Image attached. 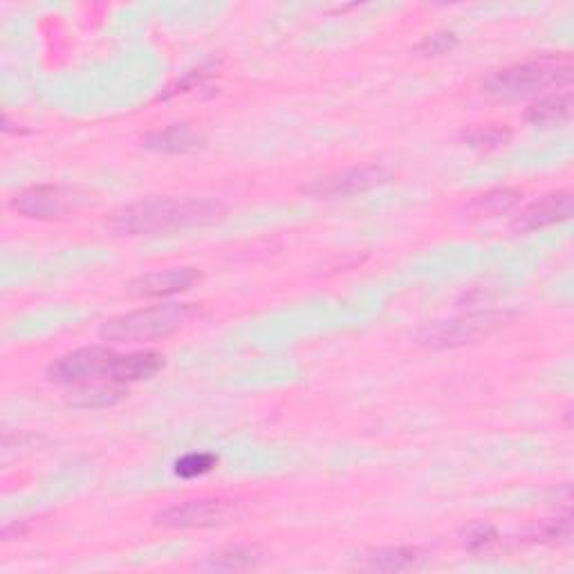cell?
Segmentation results:
<instances>
[{
  "instance_id": "obj_14",
  "label": "cell",
  "mask_w": 574,
  "mask_h": 574,
  "mask_svg": "<svg viewBox=\"0 0 574 574\" xmlns=\"http://www.w3.org/2000/svg\"><path fill=\"white\" fill-rule=\"evenodd\" d=\"M521 198V191L516 189H494L471 200L465 207V214L469 218H494L512 211L521 202Z\"/></svg>"
},
{
  "instance_id": "obj_7",
  "label": "cell",
  "mask_w": 574,
  "mask_h": 574,
  "mask_svg": "<svg viewBox=\"0 0 574 574\" xmlns=\"http://www.w3.org/2000/svg\"><path fill=\"white\" fill-rule=\"evenodd\" d=\"M388 180H391V171L384 166H355V169H344L314 180L308 187H303V193L317 198H346L353 193L382 187Z\"/></svg>"
},
{
  "instance_id": "obj_6",
  "label": "cell",
  "mask_w": 574,
  "mask_h": 574,
  "mask_svg": "<svg viewBox=\"0 0 574 574\" xmlns=\"http://www.w3.org/2000/svg\"><path fill=\"white\" fill-rule=\"evenodd\" d=\"M245 514L243 505L231 498H202L173 505L155 516V523L171 530H189V527H216L236 521Z\"/></svg>"
},
{
  "instance_id": "obj_18",
  "label": "cell",
  "mask_w": 574,
  "mask_h": 574,
  "mask_svg": "<svg viewBox=\"0 0 574 574\" xmlns=\"http://www.w3.org/2000/svg\"><path fill=\"white\" fill-rule=\"evenodd\" d=\"M218 465V456L214 453H187V456L175 462V474L180 478H200L214 471Z\"/></svg>"
},
{
  "instance_id": "obj_4",
  "label": "cell",
  "mask_w": 574,
  "mask_h": 574,
  "mask_svg": "<svg viewBox=\"0 0 574 574\" xmlns=\"http://www.w3.org/2000/svg\"><path fill=\"white\" fill-rule=\"evenodd\" d=\"M505 319L507 317L503 312L462 314V317L456 319L424 326L418 332V344L431 350H447L476 344V341L492 337L498 328H503Z\"/></svg>"
},
{
  "instance_id": "obj_20",
  "label": "cell",
  "mask_w": 574,
  "mask_h": 574,
  "mask_svg": "<svg viewBox=\"0 0 574 574\" xmlns=\"http://www.w3.org/2000/svg\"><path fill=\"white\" fill-rule=\"evenodd\" d=\"M509 137V133L501 126H487V128H476V131L465 133V142L474 148H494L498 144H503Z\"/></svg>"
},
{
  "instance_id": "obj_13",
  "label": "cell",
  "mask_w": 574,
  "mask_h": 574,
  "mask_svg": "<svg viewBox=\"0 0 574 574\" xmlns=\"http://www.w3.org/2000/svg\"><path fill=\"white\" fill-rule=\"evenodd\" d=\"M420 561V552L413 548H379L361 554L357 566L364 570H377V572H397L409 570Z\"/></svg>"
},
{
  "instance_id": "obj_12",
  "label": "cell",
  "mask_w": 574,
  "mask_h": 574,
  "mask_svg": "<svg viewBox=\"0 0 574 574\" xmlns=\"http://www.w3.org/2000/svg\"><path fill=\"white\" fill-rule=\"evenodd\" d=\"M570 117H572V92L570 90L554 92V95L539 99L536 104H532L525 110V119L534 126L561 124V122H568Z\"/></svg>"
},
{
  "instance_id": "obj_16",
  "label": "cell",
  "mask_w": 574,
  "mask_h": 574,
  "mask_svg": "<svg viewBox=\"0 0 574 574\" xmlns=\"http://www.w3.org/2000/svg\"><path fill=\"white\" fill-rule=\"evenodd\" d=\"M258 561H261V552H258L256 548H249V545H231V548L220 550L214 554V557H209L205 568L236 572V570L254 568Z\"/></svg>"
},
{
  "instance_id": "obj_8",
  "label": "cell",
  "mask_w": 574,
  "mask_h": 574,
  "mask_svg": "<svg viewBox=\"0 0 574 574\" xmlns=\"http://www.w3.org/2000/svg\"><path fill=\"white\" fill-rule=\"evenodd\" d=\"M70 189L54 187V184H41V187L25 189L9 202L16 214L32 220H59L68 214L74 202Z\"/></svg>"
},
{
  "instance_id": "obj_15",
  "label": "cell",
  "mask_w": 574,
  "mask_h": 574,
  "mask_svg": "<svg viewBox=\"0 0 574 574\" xmlns=\"http://www.w3.org/2000/svg\"><path fill=\"white\" fill-rule=\"evenodd\" d=\"M200 142V137L193 133V128L189 124H173L164 131H155L144 140L146 148H153V151L162 153H187L191 148H196Z\"/></svg>"
},
{
  "instance_id": "obj_21",
  "label": "cell",
  "mask_w": 574,
  "mask_h": 574,
  "mask_svg": "<svg viewBox=\"0 0 574 574\" xmlns=\"http://www.w3.org/2000/svg\"><path fill=\"white\" fill-rule=\"evenodd\" d=\"M498 539V532L494 530L492 525H483V523H478V525H471L469 530L465 532V539H462V543H465V548L467 550H483V548H489V545L496 543Z\"/></svg>"
},
{
  "instance_id": "obj_9",
  "label": "cell",
  "mask_w": 574,
  "mask_h": 574,
  "mask_svg": "<svg viewBox=\"0 0 574 574\" xmlns=\"http://www.w3.org/2000/svg\"><path fill=\"white\" fill-rule=\"evenodd\" d=\"M202 279V274L193 267H178V270H164V272H151L144 276H137L128 283V292L140 299H160V296H171L189 290Z\"/></svg>"
},
{
  "instance_id": "obj_3",
  "label": "cell",
  "mask_w": 574,
  "mask_h": 574,
  "mask_svg": "<svg viewBox=\"0 0 574 574\" xmlns=\"http://www.w3.org/2000/svg\"><path fill=\"white\" fill-rule=\"evenodd\" d=\"M570 83H572L570 59L541 57L494 72L492 77L485 81V90L498 99H521L554 86L568 88Z\"/></svg>"
},
{
  "instance_id": "obj_5",
  "label": "cell",
  "mask_w": 574,
  "mask_h": 574,
  "mask_svg": "<svg viewBox=\"0 0 574 574\" xmlns=\"http://www.w3.org/2000/svg\"><path fill=\"white\" fill-rule=\"evenodd\" d=\"M117 359L119 355L115 350L104 346L72 350L50 366V379L63 386H83L99 382V379H108L110 384H115Z\"/></svg>"
},
{
  "instance_id": "obj_2",
  "label": "cell",
  "mask_w": 574,
  "mask_h": 574,
  "mask_svg": "<svg viewBox=\"0 0 574 574\" xmlns=\"http://www.w3.org/2000/svg\"><path fill=\"white\" fill-rule=\"evenodd\" d=\"M198 308L191 303H166L135 310L108 319L101 326V337L113 344H146L175 335L196 319Z\"/></svg>"
},
{
  "instance_id": "obj_1",
  "label": "cell",
  "mask_w": 574,
  "mask_h": 574,
  "mask_svg": "<svg viewBox=\"0 0 574 574\" xmlns=\"http://www.w3.org/2000/svg\"><path fill=\"white\" fill-rule=\"evenodd\" d=\"M222 216H225V207L214 200L157 196L115 211L110 227L128 236L169 234V231L214 225Z\"/></svg>"
},
{
  "instance_id": "obj_11",
  "label": "cell",
  "mask_w": 574,
  "mask_h": 574,
  "mask_svg": "<svg viewBox=\"0 0 574 574\" xmlns=\"http://www.w3.org/2000/svg\"><path fill=\"white\" fill-rule=\"evenodd\" d=\"M164 368V357L160 353H131L119 355L115 368V384H131L140 379H151Z\"/></svg>"
},
{
  "instance_id": "obj_19",
  "label": "cell",
  "mask_w": 574,
  "mask_h": 574,
  "mask_svg": "<svg viewBox=\"0 0 574 574\" xmlns=\"http://www.w3.org/2000/svg\"><path fill=\"white\" fill-rule=\"evenodd\" d=\"M458 43V36L453 32H435L431 36H427L415 52L422 54V57H440V54H447L453 48H456Z\"/></svg>"
},
{
  "instance_id": "obj_17",
  "label": "cell",
  "mask_w": 574,
  "mask_h": 574,
  "mask_svg": "<svg viewBox=\"0 0 574 574\" xmlns=\"http://www.w3.org/2000/svg\"><path fill=\"white\" fill-rule=\"evenodd\" d=\"M530 541L534 543H545V545H566L572 539V516H559V518H548L539 525H534L530 532Z\"/></svg>"
},
{
  "instance_id": "obj_10",
  "label": "cell",
  "mask_w": 574,
  "mask_h": 574,
  "mask_svg": "<svg viewBox=\"0 0 574 574\" xmlns=\"http://www.w3.org/2000/svg\"><path fill=\"white\" fill-rule=\"evenodd\" d=\"M570 216H572V193L557 191L532 202L530 207L523 209L521 216H516L514 227L518 231H534L554 225V222L570 220Z\"/></svg>"
}]
</instances>
